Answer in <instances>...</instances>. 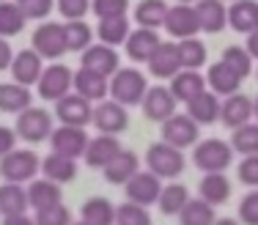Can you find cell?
<instances>
[{
  "label": "cell",
  "instance_id": "obj_1",
  "mask_svg": "<svg viewBox=\"0 0 258 225\" xmlns=\"http://www.w3.org/2000/svg\"><path fill=\"white\" fill-rule=\"evenodd\" d=\"M149 91V80L140 69L135 66H126V69H118L113 77H110V96H113L118 105L124 107H132V105H140Z\"/></svg>",
  "mask_w": 258,
  "mask_h": 225
},
{
  "label": "cell",
  "instance_id": "obj_2",
  "mask_svg": "<svg viewBox=\"0 0 258 225\" xmlns=\"http://www.w3.org/2000/svg\"><path fill=\"white\" fill-rule=\"evenodd\" d=\"M192 162H195V168L204 170V173H223V170H228L231 162H233V145L225 143V140H217V137L201 140V143H195Z\"/></svg>",
  "mask_w": 258,
  "mask_h": 225
},
{
  "label": "cell",
  "instance_id": "obj_3",
  "mask_svg": "<svg viewBox=\"0 0 258 225\" xmlns=\"http://www.w3.org/2000/svg\"><path fill=\"white\" fill-rule=\"evenodd\" d=\"M146 165L154 176L159 179H176V176L184 173V154L181 148H176V145L170 143H151L149 151H146Z\"/></svg>",
  "mask_w": 258,
  "mask_h": 225
},
{
  "label": "cell",
  "instance_id": "obj_4",
  "mask_svg": "<svg viewBox=\"0 0 258 225\" xmlns=\"http://www.w3.org/2000/svg\"><path fill=\"white\" fill-rule=\"evenodd\" d=\"M41 170V160L28 148L20 151H9L6 157H0V176L11 184H25V181H33L36 173Z\"/></svg>",
  "mask_w": 258,
  "mask_h": 225
},
{
  "label": "cell",
  "instance_id": "obj_5",
  "mask_svg": "<svg viewBox=\"0 0 258 225\" xmlns=\"http://www.w3.org/2000/svg\"><path fill=\"white\" fill-rule=\"evenodd\" d=\"M36 91H39V96L47 99V102L63 99L66 94L75 91V71H72L69 66H63V63L47 66V69L41 71L39 83H36Z\"/></svg>",
  "mask_w": 258,
  "mask_h": 225
},
{
  "label": "cell",
  "instance_id": "obj_6",
  "mask_svg": "<svg viewBox=\"0 0 258 225\" xmlns=\"http://www.w3.org/2000/svg\"><path fill=\"white\" fill-rule=\"evenodd\" d=\"M17 137L28 143H41L50 140L52 135V115L44 110V107H28L17 115V126H14Z\"/></svg>",
  "mask_w": 258,
  "mask_h": 225
},
{
  "label": "cell",
  "instance_id": "obj_7",
  "mask_svg": "<svg viewBox=\"0 0 258 225\" xmlns=\"http://www.w3.org/2000/svg\"><path fill=\"white\" fill-rule=\"evenodd\" d=\"M198 124L187 113H173L168 121H162V140L176 145V148H189L198 143Z\"/></svg>",
  "mask_w": 258,
  "mask_h": 225
},
{
  "label": "cell",
  "instance_id": "obj_8",
  "mask_svg": "<svg viewBox=\"0 0 258 225\" xmlns=\"http://www.w3.org/2000/svg\"><path fill=\"white\" fill-rule=\"evenodd\" d=\"M91 124H94L102 135H121V132L129 126L126 107L118 105L115 99H102L99 105L94 107V118H91Z\"/></svg>",
  "mask_w": 258,
  "mask_h": 225
},
{
  "label": "cell",
  "instance_id": "obj_9",
  "mask_svg": "<svg viewBox=\"0 0 258 225\" xmlns=\"http://www.w3.org/2000/svg\"><path fill=\"white\" fill-rule=\"evenodd\" d=\"M50 148L55 151V154L80 160V157L85 154V148H88V135H85L83 126L60 124L58 129H52V135H50Z\"/></svg>",
  "mask_w": 258,
  "mask_h": 225
},
{
  "label": "cell",
  "instance_id": "obj_10",
  "mask_svg": "<svg viewBox=\"0 0 258 225\" xmlns=\"http://www.w3.org/2000/svg\"><path fill=\"white\" fill-rule=\"evenodd\" d=\"M33 50L47 60H58L66 52L63 25H58V22H41L33 30Z\"/></svg>",
  "mask_w": 258,
  "mask_h": 225
},
{
  "label": "cell",
  "instance_id": "obj_11",
  "mask_svg": "<svg viewBox=\"0 0 258 225\" xmlns=\"http://www.w3.org/2000/svg\"><path fill=\"white\" fill-rule=\"evenodd\" d=\"M124 187H126V200H132V203L146 206V209H149L151 203H157V200H159L162 179L154 176L151 170H146V173H143V170H138V173H135Z\"/></svg>",
  "mask_w": 258,
  "mask_h": 225
},
{
  "label": "cell",
  "instance_id": "obj_12",
  "mask_svg": "<svg viewBox=\"0 0 258 225\" xmlns=\"http://www.w3.org/2000/svg\"><path fill=\"white\" fill-rule=\"evenodd\" d=\"M162 28L179 41L198 36L201 22H198V14H195V6L192 3H179V6H173V9H168V17H165Z\"/></svg>",
  "mask_w": 258,
  "mask_h": 225
},
{
  "label": "cell",
  "instance_id": "obj_13",
  "mask_svg": "<svg viewBox=\"0 0 258 225\" xmlns=\"http://www.w3.org/2000/svg\"><path fill=\"white\" fill-rule=\"evenodd\" d=\"M55 115H58L60 124L69 126H88L91 118H94V107L85 96L80 94H66L63 99L55 102Z\"/></svg>",
  "mask_w": 258,
  "mask_h": 225
},
{
  "label": "cell",
  "instance_id": "obj_14",
  "mask_svg": "<svg viewBox=\"0 0 258 225\" xmlns=\"http://www.w3.org/2000/svg\"><path fill=\"white\" fill-rule=\"evenodd\" d=\"M149 63V71L151 77L157 80H170L173 74L181 71V60H179V47L173 41H159L157 50L151 52V58L146 60Z\"/></svg>",
  "mask_w": 258,
  "mask_h": 225
},
{
  "label": "cell",
  "instance_id": "obj_15",
  "mask_svg": "<svg viewBox=\"0 0 258 225\" xmlns=\"http://www.w3.org/2000/svg\"><path fill=\"white\" fill-rule=\"evenodd\" d=\"M140 107H143V115L149 121H159V124H162V121H168L170 115L176 113V99H173V94H170V88L154 85V88L146 91Z\"/></svg>",
  "mask_w": 258,
  "mask_h": 225
},
{
  "label": "cell",
  "instance_id": "obj_16",
  "mask_svg": "<svg viewBox=\"0 0 258 225\" xmlns=\"http://www.w3.org/2000/svg\"><path fill=\"white\" fill-rule=\"evenodd\" d=\"M11 74H14V83L20 85H36L41 77V71H44V66H41V55L30 47V50H20L11 60Z\"/></svg>",
  "mask_w": 258,
  "mask_h": 225
},
{
  "label": "cell",
  "instance_id": "obj_17",
  "mask_svg": "<svg viewBox=\"0 0 258 225\" xmlns=\"http://www.w3.org/2000/svg\"><path fill=\"white\" fill-rule=\"evenodd\" d=\"M83 66L91 71H99L104 77H113L118 66V52L110 44H91L88 50H83Z\"/></svg>",
  "mask_w": 258,
  "mask_h": 225
},
{
  "label": "cell",
  "instance_id": "obj_18",
  "mask_svg": "<svg viewBox=\"0 0 258 225\" xmlns=\"http://www.w3.org/2000/svg\"><path fill=\"white\" fill-rule=\"evenodd\" d=\"M204 91H206V77L198 69H181L179 74L170 77V94H173L176 102L187 105L189 99H195Z\"/></svg>",
  "mask_w": 258,
  "mask_h": 225
},
{
  "label": "cell",
  "instance_id": "obj_19",
  "mask_svg": "<svg viewBox=\"0 0 258 225\" xmlns=\"http://www.w3.org/2000/svg\"><path fill=\"white\" fill-rule=\"evenodd\" d=\"M138 170H140L138 154H135V151L121 148L118 154H115L113 160L102 168V176H104V181H110V184H126Z\"/></svg>",
  "mask_w": 258,
  "mask_h": 225
},
{
  "label": "cell",
  "instance_id": "obj_20",
  "mask_svg": "<svg viewBox=\"0 0 258 225\" xmlns=\"http://www.w3.org/2000/svg\"><path fill=\"white\" fill-rule=\"evenodd\" d=\"M250 118H253V99H247L244 94H231L223 99V105H220V121L225 126L236 129L242 124H250Z\"/></svg>",
  "mask_w": 258,
  "mask_h": 225
},
{
  "label": "cell",
  "instance_id": "obj_21",
  "mask_svg": "<svg viewBox=\"0 0 258 225\" xmlns=\"http://www.w3.org/2000/svg\"><path fill=\"white\" fill-rule=\"evenodd\" d=\"M195 14H198L204 33H220L228 25V6H225V0H198Z\"/></svg>",
  "mask_w": 258,
  "mask_h": 225
},
{
  "label": "cell",
  "instance_id": "obj_22",
  "mask_svg": "<svg viewBox=\"0 0 258 225\" xmlns=\"http://www.w3.org/2000/svg\"><path fill=\"white\" fill-rule=\"evenodd\" d=\"M107 91H110V83L99 71H91L85 66H80L75 71V94L85 96L88 102H102L107 96Z\"/></svg>",
  "mask_w": 258,
  "mask_h": 225
},
{
  "label": "cell",
  "instance_id": "obj_23",
  "mask_svg": "<svg viewBox=\"0 0 258 225\" xmlns=\"http://www.w3.org/2000/svg\"><path fill=\"white\" fill-rule=\"evenodd\" d=\"M220 96L214 94V91H204V94H198L195 99H189L187 102V115L195 121L198 126H204V124H214V121L220 118Z\"/></svg>",
  "mask_w": 258,
  "mask_h": 225
},
{
  "label": "cell",
  "instance_id": "obj_24",
  "mask_svg": "<svg viewBox=\"0 0 258 225\" xmlns=\"http://www.w3.org/2000/svg\"><path fill=\"white\" fill-rule=\"evenodd\" d=\"M157 44H159V36H157V30H151V28L132 30V33L126 36V41H124L126 55L132 58L135 63H146V60L151 58V52L157 50Z\"/></svg>",
  "mask_w": 258,
  "mask_h": 225
},
{
  "label": "cell",
  "instance_id": "obj_25",
  "mask_svg": "<svg viewBox=\"0 0 258 225\" xmlns=\"http://www.w3.org/2000/svg\"><path fill=\"white\" fill-rule=\"evenodd\" d=\"M239 83H242V77L236 74V71L231 69V66H225L223 60H217V63L209 66L206 71V88L214 91L217 96H231L239 91Z\"/></svg>",
  "mask_w": 258,
  "mask_h": 225
},
{
  "label": "cell",
  "instance_id": "obj_26",
  "mask_svg": "<svg viewBox=\"0 0 258 225\" xmlns=\"http://www.w3.org/2000/svg\"><path fill=\"white\" fill-rule=\"evenodd\" d=\"M228 25L244 36L258 30V3L255 0H233L228 6Z\"/></svg>",
  "mask_w": 258,
  "mask_h": 225
},
{
  "label": "cell",
  "instance_id": "obj_27",
  "mask_svg": "<svg viewBox=\"0 0 258 225\" xmlns=\"http://www.w3.org/2000/svg\"><path fill=\"white\" fill-rule=\"evenodd\" d=\"M41 176L55 181V184H69V181L77 176V160L50 151V154L41 160Z\"/></svg>",
  "mask_w": 258,
  "mask_h": 225
},
{
  "label": "cell",
  "instance_id": "obj_28",
  "mask_svg": "<svg viewBox=\"0 0 258 225\" xmlns=\"http://www.w3.org/2000/svg\"><path fill=\"white\" fill-rule=\"evenodd\" d=\"M118 151H121V143L115 140V135H99L94 140H88V148H85L83 157H85V165L88 168L102 170Z\"/></svg>",
  "mask_w": 258,
  "mask_h": 225
},
{
  "label": "cell",
  "instance_id": "obj_29",
  "mask_svg": "<svg viewBox=\"0 0 258 225\" xmlns=\"http://www.w3.org/2000/svg\"><path fill=\"white\" fill-rule=\"evenodd\" d=\"M28 203H30V209H36V211L58 206L60 203V184L44 179V176H41V179H33L28 187Z\"/></svg>",
  "mask_w": 258,
  "mask_h": 225
},
{
  "label": "cell",
  "instance_id": "obj_30",
  "mask_svg": "<svg viewBox=\"0 0 258 225\" xmlns=\"http://www.w3.org/2000/svg\"><path fill=\"white\" fill-rule=\"evenodd\" d=\"M198 195L212 206H223L231 198V181L225 173H206L198 184Z\"/></svg>",
  "mask_w": 258,
  "mask_h": 225
},
{
  "label": "cell",
  "instance_id": "obj_31",
  "mask_svg": "<svg viewBox=\"0 0 258 225\" xmlns=\"http://www.w3.org/2000/svg\"><path fill=\"white\" fill-rule=\"evenodd\" d=\"M33 96H30L28 85L20 83H0V110L3 113H17L20 115L22 110H28Z\"/></svg>",
  "mask_w": 258,
  "mask_h": 225
},
{
  "label": "cell",
  "instance_id": "obj_32",
  "mask_svg": "<svg viewBox=\"0 0 258 225\" xmlns=\"http://www.w3.org/2000/svg\"><path fill=\"white\" fill-rule=\"evenodd\" d=\"M28 190H22V184H11L6 181L0 187V214L3 217H14V214H25L28 211Z\"/></svg>",
  "mask_w": 258,
  "mask_h": 225
},
{
  "label": "cell",
  "instance_id": "obj_33",
  "mask_svg": "<svg viewBox=\"0 0 258 225\" xmlns=\"http://www.w3.org/2000/svg\"><path fill=\"white\" fill-rule=\"evenodd\" d=\"M168 9L170 6L165 0H140L138 9H135V22L140 28H162L165 25V17H168Z\"/></svg>",
  "mask_w": 258,
  "mask_h": 225
},
{
  "label": "cell",
  "instance_id": "obj_34",
  "mask_svg": "<svg viewBox=\"0 0 258 225\" xmlns=\"http://www.w3.org/2000/svg\"><path fill=\"white\" fill-rule=\"evenodd\" d=\"M80 217L88 225H115V206L107 198H91L83 203Z\"/></svg>",
  "mask_w": 258,
  "mask_h": 225
},
{
  "label": "cell",
  "instance_id": "obj_35",
  "mask_svg": "<svg viewBox=\"0 0 258 225\" xmlns=\"http://www.w3.org/2000/svg\"><path fill=\"white\" fill-rule=\"evenodd\" d=\"M187 200H189V190H187V187H184V184H168V187H162V192H159L157 206H159L162 214L179 217L181 209L187 206Z\"/></svg>",
  "mask_w": 258,
  "mask_h": 225
},
{
  "label": "cell",
  "instance_id": "obj_36",
  "mask_svg": "<svg viewBox=\"0 0 258 225\" xmlns=\"http://www.w3.org/2000/svg\"><path fill=\"white\" fill-rule=\"evenodd\" d=\"M214 220H217L214 217V206L206 203L204 198H189L179 214L181 225H214Z\"/></svg>",
  "mask_w": 258,
  "mask_h": 225
},
{
  "label": "cell",
  "instance_id": "obj_37",
  "mask_svg": "<svg viewBox=\"0 0 258 225\" xmlns=\"http://www.w3.org/2000/svg\"><path fill=\"white\" fill-rule=\"evenodd\" d=\"M28 17L22 14V9L11 0H0V36L3 39H11V36L22 33Z\"/></svg>",
  "mask_w": 258,
  "mask_h": 225
},
{
  "label": "cell",
  "instance_id": "obj_38",
  "mask_svg": "<svg viewBox=\"0 0 258 225\" xmlns=\"http://www.w3.org/2000/svg\"><path fill=\"white\" fill-rule=\"evenodd\" d=\"M63 36H66V50H72V52H83L94 44V41H91L94 39V30H91L88 22H83V20H66Z\"/></svg>",
  "mask_w": 258,
  "mask_h": 225
},
{
  "label": "cell",
  "instance_id": "obj_39",
  "mask_svg": "<svg viewBox=\"0 0 258 225\" xmlns=\"http://www.w3.org/2000/svg\"><path fill=\"white\" fill-rule=\"evenodd\" d=\"M96 36H99L102 44H110V47L124 44L126 36H129V20H126V17H110V20H99Z\"/></svg>",
  "mask_w": 258,
  "mask_h": 225
},
{
  "label": "cell",
  "instance_id": "obj_40",
  "mask_svg": "<svg viewBox=\"0 0 258 225\" xmlns=\"http://www.w3.org/2000/svg\"><path fill=\"white\" fill-rule=\"evenodd\" d=\"M176 47H179L181 69H201V66L206 63V47H204V41H198V36L181 39Z\"/></svg>",
  "mask_w": 258,
  "mask_h": 225
},
{
  "label": "cell",
  "instance_id": "obj_41",
  "mask_svg": "<svg viewBox=\"0 0 258 225\" xmlns=\"http://www.w3.org/2000/svg\"><path fill=\"white\" fill-rule=\"evenodd\" d=\"M231 145L233 151H239L242 157L247 154H258V124H242L233 129L231 135Z\"/></svg>",
  "mask_w": 258,
  "mask_h": 225
},
{
  "label": "cell",
  "instance_id": "obj_42",
  "mask_svg": "<svg viewBox=\"0 0 258 225\" xmlns=\"http://www.w3.org/2000/svg\"><path fill=\"white\" fill-rule=\"evenodd\" d=\"M115 225H151V214L146 206L126 200V203L115 206Z\"/></svg>",
  "mask_w": 258,
  "mask_h": 225
},
{
  "label": "cell",
  "instance_id": "obj_43",
  "mask_svg": "<svg viewBox=\"0 0 258 225\" xmlns=\"http://www.w3.org/2000/svg\"><path fill=\"white\" fill-rule=\"evenodd\" d=\"M223 60L225 66H231L233 71H236L239 77H247L250 71H253V58H250V52L244 50V47H239V44H233V47H225V52H223Z\"/></svg>",
  "mask_w": 258,
  "mask_h": 225
},
{
  "label": "cell",
  "instance_id": "obj_44",
  "mask_svg": "<svg viewBox=\"0 0 258 225\" xmlns=\"http://www.w3.org/2000/svg\"><path fill=\"white\" fill-rule=\"evenodd\" d=\"M129 0H91V11L99 20H110V17H126Z\"/></svg>",
  "mask_w": 258,
  "mask_h": 225
},
{
  "label": "cell",
  "instance_id": "obj_45",
  "mask_svg": "<svg viewBox=\"0 0 258 225\" xmlns=\"http://www.w3.org/2000/svg\"><path fill=\"white\" fill-rule=\"evenodd\" d=\"M36 225H72V214L63 203L36 211Z\"/></svg>",
  "mask_w": 258,
  "mask_h": 225
},
{
  "label": "cell",
  "instance_id": "obj_46",
  "mask_svg": "<svg viewBox=\"0 0 258 225\" xmlns=\"http://www.w3.org/2000/svg\"><path fill=\"white\" fill-rule=\"evenodd\" d=\"M14 3L22 9V14H25L28 20H44V17L55 9V0H14Z\"/></svg>",
  "mask_w": 258,
  "mask_h": 225
},
{
  "label": "cell",
  "instance_id": "obj_47",
  "mask_svg": "<svg viewBox=\"0 0 258 225\" xmlns=\"http://www.w3.org/2000/svg\"><path fill=\"white\" fill-rule=\"evenodd\" d=\"M55 6L63 20H83L91 9V0H58Z\"/></svg>",
  "mask_w": 258,
  "mask_h": 225
},
{
  "label": "cell",
  "instance_id": "obj_48",
  "mask_svg": "<svg viewBox=\"0 0 258 225\" xmlns=\"http://www.w3.org/2000/svg\"><path fill=\"white\" fill-rule=\"evenodd\" d=\"M239 220L244 225H258V190L247 192L239 203Z\"/></svg>",
  "mask_w": 258,
  "mask_h": 225
},
{
  "label": "cell",
  "instance_id": "obj_49",
  "mask_svg": "<svg viewBox=\"0 0 258 225\" xmlns=\"http://www.w3.org/2000/svg\"><path fill=\"white\" fill-rule=\"evenodd\" d=\"M239 181L247 187H258V154H247L239 162Z\"/></svg>",
  "mask_w": 258,
  "mask_h": 225
},
{
  "label": "cell",
  "instance_id": "obj_50",
  "mask_svg": "<svg viewBox=\"0 0 258 225\" xmlns=\"http://www.w3.org/2000/svg\"><path fill=\"white\" fill-rule=\"evenodd\" d=\"M14 148H17V132L11 126H0V157H6Z\"/></svg>",
  "mask_w": 258,
  "mask_h": 225
},
{
  "label": "cell",
  "instance_id": "obj_51",
  "mask_svg": "<svg viewBox=\"0 0 258 225\" xmlns=\"http://www.w3.org/2000/svg\"><path fill=\"white\" fill-rule=\"evenodd\" d=\"M11 60H14V50H11V44L0 36V71H6L11 66Z\"/></svg>",
  "mask_w": 258,
  "mask_h": 225
},
{
  "label": "cell",
  "instance_id": "obj_52",
  "mask_svg": "<svg viewBox=\"0 0 258 225\" xmlns=\"http://www.w3.org/2000/svg\"><path fill=\"white\" fill-rule=\"evenodd\" d=\"M244 50L250 52V58H253V60H258V30L247 33V44H244Z\"/></svg>",
  "mask_w": 258,
  "mask_h": 225
},
{
  "label": "cell",
  "instance_id": "obj_53",
  "mask_svg": "<svg viewBox=\"0 0 258 225\" xmlns=\"http://www.w3.org/2000/svg\"><path fill=\"white\" fill-rule=\"evenodd\" d=\"M3 225H36V220H30L28 214H14V217H3Z\"/></svg>",
  "mask_w": 258,
  "mask_h": 225
},
{
  "label": "cell",
  "instance_id": "obj_54",
  "mask_svg": "<svg viewBox=\"0 0 258 225\" xmlns=\"http://www.w3.org/2000/svg\"><path fill=\"white\" fill-rule=\"evenodd\" d=\"M214 225H236V220H231V217H225V220H214Z\"/></svg>",
  "mask_w": 258,
  "mask_h": 225
},
{
  "label": "cell",
  "instance_id": "obj_55",
  "mask_svg": "<svg viewBox=\"0 0 258 225\" xmlns=\"http://www.w3.org/2000/svg\"><path fill=\"white\" fill-rule=\"evenodd\" d=\"M253 118H258V96H255V102H253Z\"/></svg>",
  "mask_w": 258,
  "mask_h": 225
},
{
  "label": "cell",
  "instance_id": "obj_56",
  "mask_svg": "<svg viewBox=\"0 0 258 225\" xmlns=\"http://www.w3.org/2000/svg\"><path fill=\"white\" fill-rule=\"evenodd\" d=\"M179 3H198V0H179Z\"/></svg>",
  "mask_w": 258,
  "mask_h": 225
},
{
  "label": "cell",
  "instance_id": "obj_57",
  "mask_svg": "<svg viewBox=\"0 0 258 225\" xmlns=\"http://www.w3.org/2000/svg\"><path fill=\"white\" fill-rule=\"evenodd\" d=\"M72 225H88V222H83V220H80V222H72Z\"/></svg>",
  "mask_w": 258,
  "mask_h": 225
},
{
  "label": "cell",
  "instance_id": "obj_58",
  "mask_svg": "<svg viewBox=\"0 0 258 225\" xmlns=\"http://www.w3.org/2000/svg\"><path fill=\"white\" fill-rule=\"evenodd\" d=\"M231 3H233V0H231Z\"/></svg>",
  "mask_w": 258,
  "mask_h": 225
},
{
  "label": "cell",
  "instance_id": "obj_59",
  "mask_svg": "<svg viewBox=\"0 0 258 225\" xmlns=\"http://www.w3.org/2000/svg\"><path fill=\"white\" fill-rule=\"evenodd\" d=\"M255 77H258V74H255Z\"/></svg>",
  "mask_w": 258,
  "mask_h": 225
}]
</instances>
